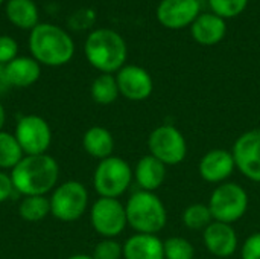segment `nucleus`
<instances>
[{
	"label": "nucleus",
	"mask_w": 260,
	"mask_h": 259,
	"mask_svg": "<svg viewBox=\"0 0 260 259\" xmlns=\"http://www.w3.org/2000/svg\"><path fill=\"white\" fill-rule=\"evenodd\" d=\"M59 179L58 162L46 154L24 156L18 165L11 169L14 189L24 197L46 195L50 192Z\"/></svg>",
	"instance_id": "nucleus-1"
},
{
	"label": "nucleus",
	"mask_w": 260,
	"mask_h": 259,
	"mask_svg": "<svg viewBox=\"0 0 260 259\" xmlns=\"http://www.w3.org/2000/svg\"><path fill=\"white\" fill-rule=\"evenodd\" d=\"M29 49L38 63L46 66L67 64L75 53V43L72 37L59 26L49 23H38L29 35Z\"/></svg>",
	"instance_id": "nucleus-2"
},
{
	"label": "nucleus",
	"mask_w": 260,
	"mask_h": 259,
	"mask_svg": "<svg viewBox=\"0 0 260 259\" xmlns=\"http://www.w3.org/2000/svg\"><path fill=\"white\" fill-rule=\"evenodd\" d=\"M85 56L88 63L102 73L119 72L126 61L128 49L125 40L113 29H96L85 40Z\"/></svg>",
	"instance_id": "nucleus-3"
},
{
	"label": "nucleus",
	"mask_w": 260,
	"mask_h": 259,
	"mask_svg": "<svg viewBox=\"0 0 260 259\" xmlns=\"http://www.w3.org/2000/svg\"><path fill=\"white\" fill-rule=\"evenodd\" d=\"M125 211L128 224L137 234L155 235L163 231L168 223L166 208L154 192H134L128 198Z\"/></svg>",
	"instance_id": "nucleus-4"
},
{
	"label": "nucleus",
	"mask_w": 260,
	"mask_h": 259,
	"mask_svg": "<svg viewBox=\"0 0 260 259\" xmlns=\"http://www.w3.org/2000/svg\"><path fill=\"white\" fill-rule=\"evenodd\" d=\"M207 206L213 221L233 224L245 215L248 209V195L241 185L224 182L213 189Z\"/></svg>",
	"instance_id": "nucleus-5"
},
{
	"label": "nucleus",
	"mask_w": 260,
	"mask_h": 259,
	"mask_svg": "<svg viewBox=\"0 0 260 259\" xmlns=\"http://www.w3.org/2000/svg\"><path fill=\"white\" fill-rule=\"evenodd\" d=\"M133 177V169L126 160L111 156L98 163L93 176V185L101 197L119 198L129 188Z\"/></svg>",
	"instance_id": "nucleus-6"
},
{
	"label": "nucleus",
	"mask_w": 260,
	"mask_h": 259,
	"mask_svg": "<svg viewBox=\"0 0 260 259\" xmlns=\"http://www.w3.org/2000/svg\"><path fill=\"white\" fill-rule=\"evenodd\" d=\"M50 214L64 223H72L79 220L88 206L87 188L76 180H69L55 188L49 198Z\"/></svg>",
	"instance_id": "nucleus-7"
},
{
	"label": "nucleus",
	"mask_w": 260,
	"mask_h": 259,
	"mask_svg": "<svg viewBox=\"0 0 260 259\" xmlns=\"http://www.w3.org/2000/svg\"><path fill=\"white\" fill-rule=\"evenodd\" d=\"M149 154L166 166L181 163L187 156V142L174 125H160L148 137Z\"/></svg>",
	"instance_id": "nucleus-8"
},
{
	"label": "nucleus",
	"mask_w": 260,
	"mask_h": 259,
	"mask_svg": "<svg viewBox=\"0 0 260 259\" xmlns=\"http://www.w3.org/2000/svg\"><path fill=\"white\" fill-rule=\"evenodd\" d=\"M90 221L93 229L104 238H116L120 235L128 221L125 206L117 198L99 197L90 209Z\"/></svg>",
	"instance_id": "nucleus-9"
},
{
	"label": "nucleus",
	"mask_w": 260,
	"mask_h": 259,
	"mask_svg": "<svg viewBox=\"0 0 260 259\" xmlns=\"http://www.w3.org/2000/svg\"><path fill=\"white\" fill-rule=\"evenodd\" d=\"M14 136L17 137L24 156L46 154L52 143V130L47 121L37 114L20 118Z\"/></svg>",
	"instance_id": "nucleus-10"
},
{
	"label": "nucleus",
	"mask_w": 260,
	"mask_h": 259,
	"mask_svg": "<svg viewBox=\"0 0 260 259\" xmlns=\"http://www.w3.org/2000/svg\"><path fill=\"white\" fill-rule=\"evenodd\" d=\"M236 168L251 182L260 183V130L241 134L232 150Z\"/></svg>",
	"instance_id": "nucleus-11"
},
{
	"label": "nucleus",
	"mask_w": 260,
	"mask_h": 259,
	"mask_svg": "<svg viewBox=\"0 0 260 259\" xmlns=\"http://www.w3.org/2000/svg\"><path fill=\"white\" fill-rule=\"evenodd\" d=\"M119 93L129 101H145L154 90V81L148 70L140 66H123L116 75Z\"/></svg>",
	"instance_id": "nucleus-12"
},
{
	"label": "nucleus",
	"mask_w": 260,
	"mask_h": 259,
	"mask_svg": "<svg viewBox=\"0 0 260 259\" xmlns=\"http://www.w3.org/2000/svg\"><path fill=\"white\" fill-rule=\"evenodd\" d=\"M198 15L200 0H161L157 6V20L168 29L186 27Z\"/></svg>",
	"instance_id": "nucleus-13"
},
{
	"label": "nucleus",
	"mask_w": 260,
	"mask_h": 259,
	"mask_svg": "<svg viewBox=\"0 0 260 259\" xmlns=\"http://www.w3.org/2000/svg\"><path fill=\"white\" fill-rule=\"evenodd\" d=\"M236 163L233 154L222 148L210 150L203 156L198 165L200 176L207 183H224L235 171Z\"/></svg>",
	"instance_id": "nucleus-14"
},
{
	"label": "nucleus",
	"mask_w": 260,
	"mask_h": 259,
	"mask_svg": "<svg viewBox=\"0 0 260 259\" xmlns=\"http://www.w3.org/2000/svg\"><path fill=\"white\" fill-rule=\"evenodd\" d=\"M203 241L209 253L216 258H229L238 249V235L233 226L221 221H212L204 229Z\"/></svg>",
	"instance_id": "nucleus-15"
},
{
	"label": "nucleus",
	"mask_w": 260,
	"mask_h": 259,
	"mask_svg": "<svg viewBox=\"0 0 260 259\" xmlns=\"http://www.w3.org/2000/svg\"><path fill=\"white\" fill-rule=\"evenodd\" d=\"M190 32L197 43L203 46H215L224 40L227 34V23L213 12H204L190 24Z\"/></svg>",
	"instance_id": "nucleus-16"
},
{
	"label": "nucleus",
	"mask_w": 260,
	"mask_h": 259,
	"mask_svg": "<svg viewBox=\"0 0 260 259\" xmlns=\"http://www.w3.org/2000/svg\"><path fill=\"white\" fill-rule=\"evenodd\" d=\"M125 259H165L163 241L157 235L136 234L123 244Z\"/></svg>",
	"instance_id": "nucleus-17"
},
{
	"label": "nucleus",
	"mask_w": 260,
	"mask_h": 259,
	"mask_svg": "<svg viewBox=\"0 0 260 259\" xmlns=\"http://www.w3.org/2000/svg\"><path fill=\"white\" fill-rule=\"evenodd\" d=\"M133 174H134V179L142 191L154 192L165 183L166 165H163L154 156L146 154L137 162Z\"/></svg>",
	"instance_id": "nucleus-18"
},
{
	"label": "nucleus",
	"mask_w": 260,
	"mask_h": 259,
	"mask_svg": "<svg viewBox=\"0 0 260 259\" xmlns=\"http://www.w3.org/2000/svg\"><path fill=\"white\" fill-rule=\"evenodd\" d=\"M6 75L11 87H29L41 75L40 63L29 56H17L6 64Z\"/></svg>",
	"instance_id": "nucleus-19"
},
{
	"label": "nucleus",
	"mask_w": 260,
	"mask_h": 259,
	"mask_svg": "<svg viewBox=\"0 0 260 259\" xmlns=\"http://www.w3.org/2000/svg\"><path fill=\"white\" fill-rule=\"evenodd\" d=\"M82 147L87 154L94 159L104 160L113 156L114 151V137L113 134L104 127H91L84 133Z\"/></svg>",
	"instance_id": "nucleus-20"
},
{
	"label": "nucleus",
	"mask_w": 260,
	"mask_h": 259,
	"mask_svg": "<svg viewBox=\"0 0 260 259\" xmlns=\"http://www.w3.org/2000/svg\"><path fill=\"white\" fill-rule=\"evenodd\" d=\"M6 15L11 23L23 29H34L38 24V9L34 0H9Z\"/></svg>",
	"instance_id": "nucleus-21"
},
{
	"label": "nucleus",
	"mask_w": 260,
	"mask_h": 259,
	"mask_svg": "<svg viewBox=\"0 0 260 259\" xmlns=\"http://www.w3.org/2000/svg\"><path fill=\"white\" fill-rule=\"evenodd\" d=\"M50 214V202L46 195L24 197L18 205V215L29 223L44 220Z\"/></svg>",
	"instance_id": "nucleus-22"
},
{
	"label": "nucleus",
	"mask_w": 260,
	"mask_h": 259,
	"mask_svg": "<svg viewBox=\"0 0 260 259\" xmlns=\"http://www.w3.org/2000/svg\"><path fill=\"white\" fill-rule=\"evenodd\" d=\"M90 93H91V98L94 102L101 104V105H110L113 104L117 96L120 95L119 93V87H117V81H116V76H113L111 73H102L99 75L93 84H91V89H90Z\"/></svg>",
	"instance_id": "nucleus-23"
},
{
	"label": "nucleus",
	"mask_w": 260,
	"mask_h": 259,
	"mask_svg": "<svg viewBox=\"0 0 260 259\" xmlns=\"http://www.w3.org/2000/svg\"><path fill=\"white\" fill-rule=\"evenodd\" d=\"M24 157L17 137L8 131H0V171L14 169Z\"/></svg>",
	"instance_id": "nucleus-24"
},
{
	"label": "nucleus",
	"mask_w": 260,
	"mask_h": 259,
	"mask_svg": "<svg viewBox=\"0 0 260 259\" xmlns=\"http://www.w3.org/2000/svg\"><path fill=\"white\" fill-rule=\"evenodd\" d=\"M212 221L213 217L210 214V209L207 205L203 203L190 205L183 212V224L190 231H203L210 226Z\"/></svg>",
	"instance_id": "nucleus-25"
},
{
	"label": "nucleus",
	"mask_w": 260,
	"mask_h": 259,
	"mask_svg": "<svg viewBox=\"0 0 260 259\" xmlns=\"http://www.w3.org/2000/svg\"><path fill=\"white\" fill-rule=\"evenodd\" d=\"M165 259H193L195 249L190 241L181 237H171L163 243Z\"/></svg>",
	"instance_id": "nucleus-26"
},
{
	"label": "nucleus",
	"mask_w": 260,
	"mask_h": 259,
	"mask_svg": "<svg viewBox=\"0 0 260 259\" xmlns=\"http://www.w3.org/2000/svg\"><path fill=\"white\" fill-rule=\"evenodd\" d=\"M209 5L213 14L225 20L242 14L248 6V0H209Z\"/></svg>",
	"instance_id": "nucleus-27"
},
{
	"label": "nucleus",
	"mask_w": 260,
	"mask_h": 259,
	"mask_svg": "<svg viewBox=\"0 0 260 259\" xmlns=\"http://www.w3.org/2000/svg\"><path fill=\"white\" fill-rule=\"evenodd\" d=\"M91 256L94 259H120L123 256V246L114 238H105L96 244Z\"/></svg>",
	"instance_id": "nucleus-28"
},
{
	"label": "nucleus",
	"mask_w": 260,
	"mask_h": 259,
	"mask_svg": "<svg viewBox=\"0 0 260 259\" xmlns=\"http://www.w3.org/2000/svg\"><path fill=\"white\" fill-rule=\"evenodd\" d=\"M18 44L14 38L8 35H0V64H8L17 58Z\"/></svg>",
	"instance_id": "nucleus-29"
},
{
	"label": "nucleus",
	"mask_w": 260,
	"mask_h": 259,
	"mask_svg": "<svg viewBox=\"0 0 260 259\" xmlns=\"http://www.w3.org/2000/svg\"><path fill=\"white\" fill-rule=\"evenodd\" d=\"M242 259H260V232L250 235L241 250Z\"/></svg>",
	"instance_id": "nucleus-30"
},
{
	"label": "nucleus",
	"mask_w": 260,
	"mask_h": 259,
	"mask_svg": "<svg viewBox=\"0 0 260 259\" xmlns=\"http://www.w3.org/2000/svg\"><path fill=\"white\" fill-rule=\"evenodd\" d=\"M14 191V185L11 180V176L0 171V203L6 202Z\"/></svg>",
	"instance_id": "nucleus-31"
},
{
	"label": "nucleus",
	"mask_w": 260,
	"mask_h": 259,
	"mask_svg": "<svg viewBox=\"0 0 260 259\" xmlns=\"http://www.w3.org/2000/svg\"><path fill=\"white\" fill-rule=\"evenodd\" d=\"M11 89V84L8 81V75H6V66L0 64V95L6 93Z\"/></svg>",
	"instance_id": "nucleus-32"
},
{
	"label": "nucleus",
	"mask_w": 260,
	"mask_h": 259,
	"mask_svg": "<svg viewBox=\"0 0 260 259\" xmlns=\"http://www.w3.org/2000/svg\"><path fill=\"white\" fill-rule=\"evenodd\" d=\"M5 121H6V113H5V108H3V105L0 102V131H2V128L5 125Z\"/></svg>",
	"instance_id": "nucleus-33"
},
{
	"label": "nucleus",
	"mask_w": 260,
	"mask_h": 259,
	"mask_svg": "<svg viewBox=\"0 0 260 259\" xmlns=\"http://www.w3.org/2000/svg\"><path fill=\"white\" fill-rule=\"evenodd\" d=\"M67 259H94L91 255H84V253H79V255H72Z\"/></svg>",
	"instance_id": "nucleus-34"
},
{
	"label": "nucleus",
	"mask_w": 260,
	"mask_h": 259,
	"mask_svg": "<svg viewBox=\"0 0 260 259\" xmlns=\"http://www.w3.org/2000/svg\"><path fill=\"white\" fill-rule=\"evenodd\" d=\"M2 2H3V0H0V3H2Z\"/></svg>",
	"instance_id": "nucleus-35"
}]
</instances>
